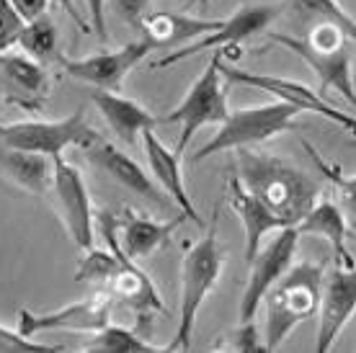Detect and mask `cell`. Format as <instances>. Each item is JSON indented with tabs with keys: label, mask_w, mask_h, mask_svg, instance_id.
Returning a JSON list of instances; mask_svg holds the SVG:
<instances>
[{
	"label": "cell",
	"mask_w": 356,
	"mask_h": 353,
	"mask_svg": "<svg viewBox=\"0 0 356 353\" xmlns=\"http://www.w3.org/2000/svg\"><path fill=\"white\" fill-rule=\"evenodd\" d=\"M238 152L241 155H238L235 178L250 194L261 204H266L274 214H279L286 224H297L302 220V214L321 194L318 183L284 160L271 158V155H256L245 147Z\"/></svg>",
	"instance_id": "cell-1"
},
{
	"label": "cell",
	"mask_w": 356,
	"mask_h": 353,
	"mask_svg": "<svg viewBox=\"0 0 356 353\" xmlns=\"http://www.w3.org/2000/svg\"><path fill=\"white\" fill-rule=\"evenodd\" d=\"M321 263L302 261L289 265L284 276L266 292V325H264V348L266 353L279 351L289 333L305 320L315 318L323 292Z\"/></svg>",
	"instance_id": "cell-2"
},
{
	"label": "cell",
	"mask_w": 356,
	"mask_h": 353,
	"mask_svg": "<svg viewBox=\"0 0 356 353\" xmlns=\"http://www.w3.org/2000/svg\"><path fill=\"white\" fill-rule=\"evenodd\" d=\"M274 44L284 47L310 67L323 90H336L348 104H356L354 75H351V47L354 39H348L339 26L333 24H312L305 36L289 34H268Z\"/></svg>",
	"instance_id": "cell-3"
},
{
	"label": "cell",
	"mask_w": 356,
	"mask_h": 353,
	"mask_svg": "<svg viewBox=\"0 0 356 353\" xmlns=\"http://www.w3.org/2000/svg\"><path fill=\"white\" fill-rule=\"evenodd\" d=\"M225 265V250L217 238V224L207 232L202 240L186 250L181 263V309H178V327L176 336L165 345V351H188L191 338L196 330V318L204 307L207 297L212 292Z\"/></svg>",
	"instance_id": "cell-4"
},
{
	"label": "cell",
	"mask_w": 356,
	"mask_h": 353,
	"mask_svg": "<svg viewBox=\"0 0 356 353\" xmlns=\"http://www.w3.org/2000/svg\"><path fill=\"white\" fill-rule=\"evenodd\" d=\"M297 114H302V111L284 101H268V104H256V106L230 111L222 124H217L220 129L214 132L212 140L199 152H194V163H202L217 152L243 150L250 145L274 140L292 129Z\"/></svg>",
	"instance_id": "cell-5"
},
{
	"label": "cell",
	"mask_w": 356,
	"mask_h": 353,
	"mask_svg": "<svg viewBox=\"0 0 356 353\" xmlns=\"http://www.w3.org/2000/svg\"><path fill=\"white\" fill-rule=\"evenodd\" d=\"M220 60H222V52L217 49L209 57L202 75L191 83V88L186 90L184 101L170 114L161 116V122L178 124L181 126L176 142L178 155L186 152V147L191 145V140H194V134L199 129L217 126V124H222L227 119V114H230V106H227V80L220 72Z\"/></svg>",
	"instance_id": "cell-6"
},
{
	"label": "cell",
	"mask_w": 356,
	"mask_h": 353,
	"mask_svg": "<svg viewBox=\"0 0 356 353\" xmlns=\"http://www.w3.org/2000/svg\"><path fill=\"white\" fill-rule=\"evenodd\" d=\"M101 134L93 129L86 119L83 108H75L72 114L63 119H24V122L0 124V145L13 147V150L39 152L47 158H60L67 147H81L86 150L88 145L98 140Z\"/></svg>",
	"instance_id": "cell-7"
},
{
	"label": "cell",
	"mask_w": 356,
	"mask_h": 353,
	"mask_svg": "<svg viewBox=\"0 0 356 353\" xmlns=\"http://www.w3.org/2000/svg\"><path fill=\"white\" fill-rule=\"evenodd\" d=\"M282 6L279 3H256V6H243L232 13L230 18H222L217 28H212L209 34L199 36L194 42L188 44L178 47L173 52H168L165 57L155 62L152 67L155 70H163V67H170L176 62H184L188 57H196V54H204V52H225L227 47H235L241 42H248L253 36L264 34L276 18L282 16Z\"/></svg>",
	"instance_id": "cell-8"
},
{
	"label": "cell",
	"mask_w": 356,
	"mask_h": 353,
	"mask_svg": "<svg viewBox=\"0 0 356 353\" xmlns=\"http://www.w3.org/2000/svg\"><path fill=\"white\" fill-rule=\"evenodd\" d=\"M57 212L63 220L67 238L78 250L93 245V232H96V209L90 202L88 186L83 173L72 163L65 160V155L54 158V173H52V188Z\"/></svg>",
	"instance_id": "cell-9"
},
{
	"label": "cell",
	"mask_w": 356,
	"mask_h": 353,
	"mask_svg": "<svg viewBox=\"0 0 356 353\" xmlns=\"http://www.w3.org/2000/svg\"><path fill=\"white\" fill-rule=\"evenodd\" d=\"M150 52H155L143 36L124 47L106 49V52L86 54V57H67L57 54V62L65 70V75L72 80H81L90 88L104 90H122L127 75L140 65Z\"/></svg>",
	"instance_id": "cell-10"
},
{
	"label": "cell",
	"mask_w": 356,
	"mask_h": 353,
	"mask_svg": "<svg viewBox=\"0 0 356 353\" xmlns=\"http://www.w3.org/2000/svg\"><path fill=\"white\" fill-rule=\"evenodd\" d=\"M220 72L227 83H238V85H248V88H259L268 96H274L276 101H284V104H292L294 108L300 111H310V114H321L325 116L328 122L343 126L346 132H354L356 129V119L351 114H343L336 106H330L328 101L323 98V93L312 90L310 85H305L300 80L292 78H279V75H261V72H250L241 70V67H230L220 60Z\"/></svg>",
	"instance_id": "cell-11"
},
{
	"label": "cell",
	"mask_w": 356,
	"mask_h": 353,
	"mask_svg": "<svg viewBox=\"0 0 356 353\" xmlns=\"http://www.w3.org/2000/svg\"><path fill=\"white\" fill-rule=\"evenodd\" d=\"M297 245H300V235L294 230V224H289V227L276 230L274 238L268 240V245L256 250V256L248 261L250 274H248V281H245V289L241 294V304H238L241 322L256 318L259 304L264 302L266 292L284 276L286 268L292 265Z\"/></svg>",
	"instance_id": "cell-12"
},
{
	"label": "cell",
	"mask_w": 356,
	"mask_h": 353,
	"mask_svg": "<svg viewBox=\"0 0 356 353\" xmlns=\"http://www.w3.org/2000/svg\"><path fill=\"white\" fill-rule=\"evenodd\" d=\"M111 292H96L93 297L65 304L52 312H34V309H18V333L36 338L49 330H75V333H96L104 327L111 315Z\"/></svg>",
	"instance_id": "cell-13"
},
{
	"label": "cell",
	"mask_w": 356,
	"mask_h": 353,
	"mask_svg": "<svg viewBox=\"0 0 356 353\" xmlns=\"http://www.w3.org/2000/svg\"><path fill=\"white\" fill-rule=\"evenodd\" d=\"M356 312V274L354 268L336 265L328 276H323L321 304H318V338H315V353H328L343 333V327L351 322Z\"/></svg>",
	"instance_id": "cell-14"
},
{
	"label": "cell",
	"mask_w": 356,
	"mask_h": 353,
	"mask_svg": "<svg viewBox=\"0 0 356 353\" xmlns=\"http://www.w3.org/2000/svg\"><path fill=\"white\" fill-rule=\"evenodd\" d=\"M86 158L90 165H96L101 173H106L111 181H116L119 186H124L127 191L137 194L140 199L150 204H158L161 209H170L173 202L161 191V186L152 181V176L137 163L134 158H129L124 150H119L114 142L98 137L93 145L86 147Z\"/></svg>",
	"instance_id": "cell-15"
},
{
	"label": "cell",
	"mask_w": 356,
	"mask_h": 353,
	"mask_svg": "<svg viewBox=\"0 0 356 353\" xmlns=\"http://www.w3.org/2000/svg\"><path fill=\"white\" fill-rule=\"evenodd\" d=\"M0 93L24 108H42L49 98V72L24 52H0Z\"/></svg>",
	"instance_id": "cell-16"
},
{
	"label": "cell",
	"mask_w": 356,
	"mask_h": 353,
	"mask_svg": "<svg viewBox=\"0 0 356 353\" xmlns=\"http://www.w3.org/2000/svg\"><path fill=\"white\" fill-rule=\"evenodd\" d=\"M140 140L145 145L152 181L161 186V191L173 202L178 212L186 214V220L202 224V217H199L194 202H191V194L186 191V181H184V170H181V155L176 150H170L168 145L155 134V129H145Z\"/></svg>",
	"instance_id": "cell-17"
},
{
	"label": "cell",
	"mask_w": 356,
	"mask_h": 353,
	"mask_svg": "<svg viewBox=\"0 0 356 353\" xmlns=\"http://www.w3.org/2000/svg\"><path fill=\"white\" fill-rule=\"evenodd\" d=\"M186 214H178L176 220H152L140 212H132L129 206L124 214H116V240L127 258L143 261L152 256L158 247H163L170 240V235L184 224Z\"/></svg>",
	"instance_id": "cell-18"
},
{
	"label": "cell",
	"mask_w": 356,
	"mask_h": 353,
	"mask_svg": "<svg viewBox=\"0 0 356 353\" xmlns=\"http://www.w3.org/2000/svg\"><path fill=\"white\" fill-rule=\"evenodd\" d=\"M90 101L98 108V114L104 116V122L108 124L114 137H119L124 145H134L143 137L145 129H155L161 124V119L150 114L143 104L122 96L119 90L90 88Z\"/></svg>",
	"instance_id": "cell-19"
},
{
	"label": "cell",
	"mask_w": 356,
	"mask_h": 353,
	"mask_svg": "<svg viewBox=\"0 0 356 353\" xmlns=\"http://www.w3.org/2000/svg\"><path fill=\"white\" fill-rule=\"evenodd\" d=\"M217 24H220V18L207 21V18L173 13V10H150L137 28L152 49H178L199 36L209 34L212 28H217Z\"/></svg>",
	"instance_id": "cell-20"
},
{
	"label": "cell",
	"mask_w": 356,
	"mask_h": 353,
	"mask_svg": "<svg viewBox=\"0 0 356 353\" xmlns=\"http://www.w3.org/2000/svg\"><path fill=\"white\" fill-rule=\"evenodd\" d=\"M225 196H227V204H230L232 214L241 220L243 232H245V261H250V258L256 256L261 240L266 238V235L282 230V227H289L279 214H274L266 204H261L256 196L250 194L248 188H245L235 176L227 181Z\"/></svg>",
	"instance_id": "cell-21"
},
{
	"label": "cell",
	"mask_w": 356,
	"mask_h": 353,
	"mask_svg": "<svg viewBox=\"0 0 356 353\" xmlns=\"http://www.w3.org/2000/svg\"><path fill=\"white\" fill-rule=\"evenodd\" d=\"M297 235H315V238H323L325 243H330L333 253L339 258V265H346V268H354V256H351V247H348V240H351V230L346 224V217H343V209L336 206L330 199H315L312 206L302 214V220L294 224Z\"/></svg>",
	"instance_id": "cell-22"
},
{
	"label": "cell",
	"mask_w": 356,
	"mask_h": 353,
	"mask_svg": "<svg viewBox=\"0 0 356 353\" xmlns=\"http://www.w3.org/2000/svg\"><path fill=\"white\" fill-rule=\"evenodd\" d=\"M0 173L16 183L21 191L34 196H42L52 188L54 160L39 152L13 150L0 145Z\"/></svg>",
	"instance_id": "cell-23"
},
{
	"label": "cell",
	"mask_w": 356,
	"mask_h": 353,
	"mask_svg": "<svg viewBox=\"0 0 356 353\" xmlns=\"http://www.w3.org/2000/svg\"><path fill=\"white\" fill-rule=\"evenodd\" d=\"M111 294H114V299H122L132 312H140V315L161 312L163 309V299L158 286L137 265V261H132V258L127 256L122 261V265H119L116 276L111 279Z\"/></svg>",
	"instance_id": "cell-24"
},
{
	"label": "cell",
	"mask_w": 356,
	"mask_h": 353,
	"mask_svg": "<svg viewBox=\"0 0 356 353\" xmlns=\"http://www.w3.org/2000/svg\"><path fill=\"white\" fill-rule=\"evenodd\" d=\"M83 353H161L165 348H158L155 343L145 340L134 330L124 325H111L106 322L98 327L96 333H90V340L81 348Z\"/></svg>",
	"instance_id": "cell-25"
},
{
	"label": "cell",
	"mask_w": 356,
	"mask_h": 353,
	"mask_svg": "<svg viewBox=\"0 0 356 353\" xmlns=\"http://www.w3.org/2000/svg\"><path fill=\"white\" fill-rule=\"evenodd\" d=\"M16 47L24 54H29L31 60L42 62V65L49 60H57V26H54V21L47 13L26 21L21 34H18Z\"/></svg>",
	"instance_id": "cell-26"
},
{
	"label": "cell",
	"mask_w": 356,
	"mask_h": 353,
	"mask_svg": "<svg viewBox=\"0 0 356 353\" xmlns=\"http://www.w3.org/2000/svg\"><path fill=\"white\" fill-rule=\"evenodd\" d=\"M302 21H310V24H333L339 26L348 39L356 36V24L354 16L348 13L339 0H289Z\"/></svg>",
	"instance_id": "cell-27"
},
{
	"label": "cell",
	"mask_w": 356,
	"mask_h": 353,
	"mask_svg": "<svg viewBox=\"0 0 356 353\" xmlns=\"http://www.w3.org/2000/svg\"><path fill=\"white\" fill-rule=\"evenodd\" d=\"M220 351H232V353H264V338L259 336V327L253 320H245L238 325V330H232L230 336L225 338V343L217 345Z\"/></svg>",
	"instance_id": "cell-28"
},
{
	"label": "cell",
	"mask_w": 356,
	"mask_h": 353,
	"mask_svg": "<svg viewBox=\"0 0 356 353\" xmlns=\"http://www.w3.org/2000/svg\"><path fill=\"white\" fill-rule=\"evenodd\" d=\"M63 348L52 343H39L34 338L24 336L16 330H10L8 325L0 322V353H60Z\"/></svg>",
	"instance_id": "cell-29"
},
{
	"label": "cell",
	"mask_w": 356,
	"mask_h": 353,
	"mask_svg": "<svg viewBox=\"0 0 356 353\" xmlns=\"http://www.w3.org/2000/svg\"><path fill=\"white\" fill-rule=\"evenodd\" d=\"M24 24L26 21L10 6V0H0V52H8L16 47Z\"/></svg>",
	"instance_id": "cell-30"
},
{
	"label": "cell",
	"mask_w": 356,
	"mask_h": 353,
	"mask_svg": "<svg viewBox=\"0 0 356 353\" xmlns=\"http://www.w3.org/2000/svg\"><path fill=\"white\" fill-rule=\"evenodd\" d=\"M150 3L152 0H114V8H116V16L122 18L124 24L137 28L140 21L150 13Z\"/></svg>",
	"instance_id": "cell-31"
},
{
	"label": "cell",
	"mask_w": 356,
	"mask_h": 353,
	"mask_svg": "<svg viewBox=\"0 0 356 353\" xmlns=\"http://www.w3.org/2000/svg\"><path fill=\"white\" fill-rule=\"evenodd\" d=\"M86 10H88L90 34H96L101 42H106V0H86Z\"/></svg>",
	"instance_id": "cell-32"
},
{
	"label": "cell",
	"mask_w": 356,
	"mask_h": 353,
	"mask_svg": "<svg viewBox=\"0 0 356 353\" xmlns=\"http://www.w3.org/2000/svg\"><path fill=\"white\" fill-rule=\"evenodd\" d=\"M10 6L21 13L24 21H31V18L44 16L49 6H52V0H10Z\"/></svg>",
	"instance_id": "cell-33"
},
{
	"label": "cell",
	"mask_w": 356,
	"mask_h": 353,
	"mask_svg": "<svg viewBox=\"0 0 356 353\" xmlns=\"http://www.w3.org/2000/svg\"><path fill=\"white\" fill-rule=\"evenodd\" d=\"M52 6H60V8H63L65 13H67V16H70L72 21H75V24H78V28H81V31L90 34L88 21H86V18H83L81 13H78V8H75V3H72V0H52Z\"/></svg>",
	"instance_id": "cell-34"
},
{
	"label": "cell",
	"mask_w": 356,
	"mask_h": 353,
	"mask_svg": "<svg viewBox=\"0 0 356 353\" xmlns=\"http://www.w3.org/2000/svg\"><path fill=\"white\" fill-rule=\"evenodd\" d=\"M191 3H196L199 8H207V6H209V0H191Z\"/></svg>",
	"instance_id": "cell-35"
}]
</instances>
